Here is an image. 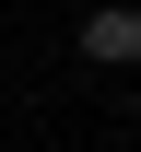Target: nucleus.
Listing matches in <instances>:
<instances>
[{
	"mask_svg": "<svg viewBox=\"0 0 141 152\" xmlns=\"http://www.w3.org/2000/svg\"><path fill=\"white\" fill-rule=\"evenodd\" d=\"M82 58L94 70H141V0H94L82 12Z\"/></svg>",
	"mask_w": 141,
	"mask_h": 152,
	"instance_id": "f257e3e1",
	"label": "nucleus"
}]
</instances>
